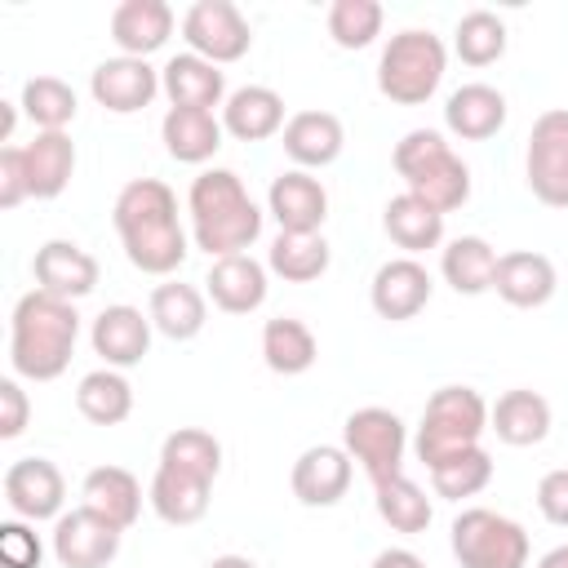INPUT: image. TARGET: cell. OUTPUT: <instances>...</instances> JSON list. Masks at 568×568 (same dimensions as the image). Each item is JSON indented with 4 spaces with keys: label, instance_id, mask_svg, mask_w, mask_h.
Instances as JSON below:
<instances>
[{
    "label": "cell",
    "instance_id": "6da1fadb",
    "mask_svg": "<svg viewBox=\"0 0 568 568\" xmlns=\"http://www.w3.org/2000/svg\"><path fill=\"white\" fill-rule=\"evenodd\" d=\"M111 222L124 244V257L142 275H173L191 253V240L178 222V195L160 178L124 182L111 204Z\"/></svg>",
    "mask_w": 568,
    "mask_h": 568
},
{
    "label": "cell",
    "instance_id": "7a4b0ae2",
    "mask_svg": "<svg viewBox=\"0 0 568 568\" xmlns=\"http://www.w3.org/2000/svg\"><path fill=\"white\" fill-rule=\"evenodd\" d=\"M75 337H80L75 302L31 288L13 302V315H9V364L27 382H53L67 373Z\"/></svg>",
    "mask_w": 568,
    "mask_h": 568
},
{
    "label": "cell",
    "instance_id": "3957f363",
    "mask_svg": "<svg viewBox=\"0 0 568 568\" xmlns=\"http://www.w3.org/2000/svg\"><path fill=\"white\" fill-rule=\"evenodd\" d=\"M186 213L195 248H204L213 262L244 253L262 235V209L231 169H204L186 191Z\"/></svg>",
    "mask_w": 568,
    "mask_h": 568
},
{
    "label": "cell",
    "instance_id": "277c9868",
    "mask_svg": "<svg viewBox=\"0 0 568 568\" xmlns=\"http://www.w3.org/2000/svg\"><path fill=\"white\" fill-rule=\"evenodd\" d=\"M395 173L404 178V191L426 200L435 213H453L470 200V169L466 160L444 142L435 129H408L395 142Z\"/></svg>",
    "mask_w": 568,
    "mask_h": 568
},
{
    "label": "cell",
    "instance_id": "5b68a950",
    "mask_svg": "<svg viewBox=\"0 0 568 568\" xmlns=\"http://www.w3.org/2000/svg\"><path fill=\"white\" fill-rule=\"evenodd\" d=\"M488 430V404L475 386H439L426 408H422V422H417V435H413V448H417V462L426 470H435L439 462L466 453V448H479Z\"/></svg>",
    "mask_w": 568,
    "mask_h": 568
},
{
    "label": "cell",
    "instance_id": "8992f818",
    "mask_svg": "<svg viewBox=\"0 0 568 568\" xmlns=\"http://www.w3.org/2000/svg\"><path fill=\"white\" fill-rule=\"evenodd\" d=\"M444 71H448L444 40L426 27H404L386 40L377 58V89L395 106H422L426 98H435Z\"/></svg>",
    "mask_w": 568,
    "mask_h": 568
},
{
    "label": "cell",
    "instance_id": "52a82bcc",
    "mask_svg": "<svg viewBox=\"0 0 568 568\" xmlns=\"http://www.w3.org/2000/svg\"><path fill=\"white\" fill-rule=\"evenodd\" d=\"M453 555L462 568H528V532L501 510L470 506L453 519Z\"/></svg>",
    "mask_w": 568,
    "mask_h": 568
},
{
    "label": "cell",
    "instance_id": "ba28073f",
    "mask_svg": "<svg viewBox=\"0 0 568 568\" xmlns=\"http://www.w3.org/2000/svg\"><path fill=\"white\" fill-rule=\"evenodd\" d=\"M342 448L351 453V462H359V470L373 484H386V479L404 475L399 466H404V448H408V426L399 422V413L368 404L342 422Z\"/></svg>",
    "mask_w": 568,
    "mask_h": 568
},
{
    "label": "cell",
    "instance_id": "9c48e42d",
    "mask_svg": "<svg viewBox=\"0 0 568 568\" xmlns=\"http://www.w3.org/2000/svg\"><path fill=\"white\" fill-rule=\"evenodd\" d=\"M524 182L546 209H568V106H550L532 120Z\"/></svg>",
    "mask_w": 568,
    "mask_h": 568
},
{
    "label": "cell",
    "instance_id": "30bf717a",
    "mask_svg": "<svg viewBox=\"0 0 568 568\" xmlns=\"http://www.w3.org/2000/svg\"><path fill=\"white\" fill-rule=\"evenodd\" d=\"M182 40L191 44V53L226 67V62H240L248 53L253 27L231 0H195L182 13Z\"/></svg>",
    "mask_w": 568,
    "mask_h": 568
},
{
    "label": "cell",
    "instance_id": "8fae6325",
    "mask_svg": "<svg viewBox=\"0 0 568 568\" xmlns=\"http://www.w3.org/2000/svg\"><path fill=\"white\" fill-rule=\"evenodd\" d=\"M120 537L124 528L93 515L89 506H75L53 519V559L62 568H106L120 555Z\"/></svg>",
    "mask_w": 568,
    "mask_h": 568
},
{
    "label": "cell",
    "instance_id": "7c38bea8",
    "mask_svg": "<svg viewBox=\"0 0 568 568\" xmlns=\"http://www.w3.org/2000/svg\"><path fill=\"white\" fill-rule=\"evenodd\" d=\"M4 501L27 524L58 519L62 501H67V479L49 457H18L4 470Z\"/></svg>",
    "mask_w": 568,
    "mask_h": 568
},
{
    "label": "cell",
    "instance_id": "4fadbf2b",
    "mask_svg": "<svg viewBox=\"0 0 568 568\" xmlns=\"http://www.w3.org/2000/svg\"><path fill=\"white\" fill-rule=\"evenodd\" d=\"M89 93H93V102H98L102 111H111V115H133V111L151 106V98L160 93V71H155L146 58H124V53H115V58H106V62L93 67Z\"/></svg>",
    "mask_w": 568,
    "mask_h": 568
},
{
    "label": "cell",
    "instance_id": "5bb4252c",
    "mask_svg": "<svg viewBox=\"0 0 568 568\" xmlns=\"http://www.w3.org/2000/svg\"><path fill=\"white\" fill-rule=\"evenodd\" d=\"M151 315H142L138 306L129 302H115V306H102L93 328H89V342H93V355H102V368H133L146 359L151 351Z\"/></svg>",
    "mask_w": 568,
    "mask_h": 568
},
{
    "label": "cell",
    "instance_id": "9a60e30c",
    "mask_svg": "<svg viewBox=\"0 0 568 568\" xmlns=\"http://www.w3.org/2000/svg\"><path fill=\"white\" fill-rule=\"evenodd\" d=\"M351 475H355V462L342 444H311L293 462L288 488L302 506H337L351 488Z\"/></svg>",
    "mask_w": 568,
    "mask_h": 568
},
{
    "label": "cell",
    "instance_id": "2e32d148",
    "mask_svg": "<svg viewBox=\"0 0 568 568\" xmlns=\"http://www.w3.org/2000/svg\"><path fill=\"white\" fill-rule=\"evenodd\" d=\"M435 293V280L430 271L417 262V257H390L373 271V284H368V302L382 320L399 324V320H413Z\"/></svg>",
    "mask_w": 568,
    "mask_h": 568
},
{
    "label": "cell",
    "instance_id": "e0dca14e",
    "mask_svg": "<svg viewBox=\"0 0 568 568\" xmlns=\"http://www.w3.org/2000/svg\"><path fill=\"white\" fill-rule=\"evenodd\" d=\"M266 209L280 222V231L315 235L324 226V217H328V191L306 169H284L266 191Z\"/></svg>",
    "mask_w": 568,
    "mask_h": 568
},
{
    "label": "cell",
    "instance_id": "ac0fdd59",
    "mask_svg": "<svg viewBox=\"0 0 568 568\" xmlns=\"http://www.w3.org/2000/svg\"><path fill=\"white\" fill-rule=\"evenodd\" d=\"M31 271H36V288L67 302L89 297L98 288V257L75 240H44L31 257Z\"/></svg>",
    "mask_w": 568,
    "mask_h": 568
},
{
    "label": "cell",
    "instance_id": "d6986e66",
    "mask_svg": "<svg viewBox=\"0 0 568 568\" xmlns=\"http://www.w3.org/2000/svg\"><path fill=\"white\" fill-rule=\"evenodd\" d=\"M493 288L506 306H519V311H532V306H546L559 288V275H555V262L537 248H510L497 257V275H493Z\"/></svg>",
    "mask_w": 568,
    "mask_h": 568
},
{
    "label": "cell",
    "instance_id": "ffe728a7",
    "mask_svg": "<svg viewBox=\"0 0 568 568\" xmlns=\"http://www.w3.org/2000/svg\"><path fill=\"white\" fill-rule=\"evenodd\" d=\"M266 266L257 262V257H248V253H231V257H217L213 266H209V275H204V293L213 297V306L217 311H226V315H248V311H257L262 302H266Z\"/></svg>",
    "mask_w": 568,
    "mask_h": 568
},
{
    "label": "cell",
    "instance_id": "44dd1931",
    "mask_svg": "<svg viewBox=\"0 0 568 568\" xmlns=\"http://www.w3.org/2000/svg\"><path fill=\"white\" fill-rule=\"evenodd\" d=\"M160 93L169 98V106H195V111H213L226 102V75L217 62L200 58V53H178L164 62L160 71Z\"/></svg>",
    "mask_w": 568,
    "mask_h": 568
},
{
    "label": "cell",
    "instance_id": "7402d4cb",
    "mask_svg": "<svg viewBox=\"0 0 568 568\" xmlns=\"http://www.w3.org/2000/svg\"><path fill=\"white\" fill-rule=\"evenodd\" d=\"M146 501L151 510L173 524V528H186V524H200L209 515V501H213V479H200L191 470H178V466H155L151 475V488H146Z\"/></svg>",
    "mask_w": 568,
    "mask_h": 568
},
{
    "label": "cell",
    "instance_id": "603a6c76",
    "mask_svg": "<svg viewBox=\"0 0 568 568\" xmlns=\"http://www.w3.org/2000/svg\"><path fill=\"white\" fill-rule=\"evenodd\" d=\"M280 146L297 169L311 173V169H324L342 155L346 129L333 111H297V115H288V124L280 133Z\"/></svg>",
    "mask_w": 568,
    "mask_h": 568
},
{
    "label": "cell",
    "instance_id": "cb8c5ba5",
    "mask_svg": "<svg viewBox=\"0 0 568 568\" xmlns=\"http://www.w3.org/2000/svg\"><path fill=\"white\" fill-rule=\"evenodd\" d=\"M284 98L266 84H244L231 89L222 102V129L240 142H266L275 133H284Z\"/></svg>",
    "mask_w": 568,
    "mask_h": 568
},
{
    "label": "cell",
    "instance_id": "d4e9b609",
    "mask_svg": "<svg viewBox=\"0 0 568 568\" xmlns=\"http://www.w3.org/2000/svg\"><path fill=\"white\" fill-rule=\"evenodd\" d=\"M173 36V9L164 0H120L111 13V40L124 58H151Z\"/></svg>",
    "mask_w": 568,
    "mask_h": 568
},
{
    "label": "cell",
    "instance_id": "484cf974",
    "mask_svg": "<svg viewBox=\"0 0 568 568\" xmlns=\"http://www.w3.org/2000/svg\"><path fill=\"white\" fill-rule=\"evenodd\" d=\"M488 430L510 448L541 444L550 435V399L528 386H515V390L497 395V404L488 408Z\"/></svg>",
    "mask_w": 568,
    "mask_h": 568
},
{
    "label": "cell",
    "instance_id": "4316f807",
    "mask_svg": "<svg viewBox=\"0 0 568 568\" xmlns=\"http://www.w3.org/2000/svg\"><path fill=\"white\" fill-rule=\"evenodd\" d=\"M506 124V98L493 84H462L444 102V129L462 142H484Z\"/></svg>",
    "mask_w": 568,
    "mask_h": 568
},
{
    "label": "cell",
    "instance_id": "83f0119b",
    "mask_svg": "<svg viewBox=\"0 0 568 568\" xmlns=\"http://www.w3.org/2000/svg\"><path fill=\"white\" fill-rule=\"evenodd\" d=\"M80 506H89L93 515H102L129 532L142 515V484L124 466H93L80 484Z\"/></svg>",
    "mask_w": 568,
    "mask_h": 568
},
{
    "label": "cell",
    "instance_id": "f1b7e54d",
    "mask_svg": "<svg viewBox=\"0 0 568 568\" xmlns=\"http://www.w3.org/2000/svg\"><path fill=\"white\" fill-rule=\"evenodd\" d=\"M146 315L155 324V333H164L169 342H191L204 333L209 324V302L195 284H182V280H164L151 288V302H146Z\"/></svg>",
    "mask_w": 568,
    "mask_h": 568
},
{
    "label": "cell",
    "instance_id": "f546056e",
    "mask_svg": "<svg viewBox=\"0 0 568 568\" xmlns=\"http://www.w3.org/2000/svg\"><path fill=\"white\" fill-rule=\"evenodd\" d=\"M382 231L390 235L395 248H404V257H417V253L444 244V213H435L426 200L399 191L382 209Z\"/></svg>",
    "mask_w": 568,
    "mask_h": 568
},
{
    "label": "cell",
    "instance_id": "4dcf8cb0",
    "mask_svg": "<svg viewBox=\"0 0 568 568\" xmlns=\"http://www.w3.org/2000/svg\"><path fill=\"white\" fill-rule=\"evenodd\" d=\"M222 120L213 111H195V106H169L164 111V124H160V138H164V151L178 160V164H204L217 155L222 146Z\"/></svg>",
    "mask_w": 568,
    "mask_h": 568
},
{
    "label": "cell",
    "instance_id": "1f68e13d",
    "mask_svg": "<svg viewBox=\"0 0 568 568\" xmlns=\"http://www.w3.org/2000/svg\"><path fill=\"white\" fill-rule=\"evenodd\" d=\"M497 248L484 240V235H457L444 244L439 253V275L453 293L462 297H479L493 288V275H497Z\"/></svg>",
    "mask_w": 568,
    "mask_h": 568
},
{
    "label": "cell",
    "instance_id": "d6a6232c",
    "mask_svg": "<svg viewBox=\"0 0 568 568\" xmlns=\"http://www.w3.org/2000/svg\"><path fill=\"white\" fill-rule=\"evenodd\" d=\"M27 178L36 200H58L75 173V142L67 133H36L27 146Z\"/></svg>",
    "mask_w": 568,
    "mask_h": 568
},
{
    "label": "cell",
    "instance_id": "836d02e7",
    "mask_svg": "<svg viewBox=\"0 0 568 568\" xmlns=\"http://www.w3.org/2000/svg\"><path fill=\"white\" fill-rule=\"evenodd\" d=\"M262 359H266L271 373L297 377V373H306L320 359V342H315V333L302 320L275 315V320L262 324Z\"/></svg>",
    "mask_w": 568,
    "mask_h": 568
},
{
    "label": "cell",
    "instance_id": "e575fe53",
    "mask_svg": "<svg viewBox=\"0 0 568 568\" xmlns=\"http://www.w3.org/2000/svg\"><path fill=\"white\" fill-rule=\"evenodd\" d=\"M75 408L93 426H120L133 413V386L120 368H93L75 386Z\"/></svg>",
    "mask_w": 568,
    "mask_h": 568
},
{
    "label": "cell",
    "instance_id": "d590c367",
    "mask_svg": "<svg viewBox=\"0 0 568 568\" xmlns=\"http://www.w3.org/2000/svg\"><path fill=\"white\" fill-rule=\"evenodd\" d=\"M328 262H333V248H328L324 231H315V235L280 231L275 244H271V253H266V271L280 275V280H288V284H311V280H320V275L328 271Z\"/></svg>",
    "mask_w": 568,
    "mask_h": 568
},
{
    "label": "cell",
    "instance_id": "8d00e7d4",
    "mask_svg": "<svg viewBox=\"0 0 568 568\" xmlns=\"http://www.w3.org/2000/svg\"><path fill=\"white\" fill-rule=\"evenodd\" d=\"M27 120L36 124V133H67V124L75 120L80 102H75V89L58 75H31L22 84V102Z\"/></svg>",
    "mask_w": 568,
    "mask_h": 568
},
{
    "label": "cell",
    "instance_id": "74e56055",
    "mask_svg": "<svg viewBox=\"0 0 568 568\" xmlns=\"http://www.w3.org/2000/svg\"><path fill=\"white\" fill-rule=\"evenodd\" d=\"M373 501H377V515H382V524H390L395 532H426L430 528V497L408 479V475H395V479H386V484H373Z\"/></svg>",
    "mask_w": 568,
    "mask_h": 568
},
{
    "label": "cell",
    "instance_id": "f35d334b",
    "mask_svg": "<svg viewBox=\"0 0 568 568\" xmlns=\"http://www.w3.org/2000/svg\"><path fill=\"white\" fill-rule=\"evenodd\" d=\"M453 49L466 67H488L506 53V22L493 13V9H470L457 18V31H453Z\"/></svg>",
    "mask_w": 568,
    "mask_h": 568
},
{
    "label": "cell",
    "instance_id": "ab89813d",
    "mask_svg": "<svg viewBox=\"0 0 568 568\" xmlns=\"http://www.w3.org/2000/svg\"><path fill=\"white\" fill-rule=\"evenodd\" d=\"M160 462L164 466H178V470H191L200 479H217V470H222V444L209 430H200V426H178L173 435H164Z\"/></svg>",
    "mask_w": 568,
    "mask_h": 568
},
{
    "label": "cell",
    "instance_id": "60d3db41",
    "mask_svg": "<svg viewBox=\"0 0 568 568\" xmlns=\"http://www.w3.org/2000/svg\"><path fill=\"white\" fill-rule=\"evenodd\" d=\"M430 484H435V493L448 497V501L475 497V493H484V488L493 484V457L484 453V444H479V448H466V453L439 462V466L430 470Z\"/></svg>",
    "mask_w": 568,
    "mask_h": 568
},
{
    "label": "cell",
    "instance_id": "b9f144b4",
    "mask_svg": "<svg viewBox=\"0 0 568 568\" xmlns=\"http://www.w3.org/2000/svg\"><path fill=\"white\" fill-rule=\"evenodd\" d=\"M382 4L377 0H333L328 4V36L337 49H368L382 36Z\"/></svg>",
    "mask_w": 568,
    "mask_h": 568
},
{
    "label": "cell",
    "instance_id": "7bdbcfd3",
    "mask_svg": "<svg viewBox=\"0 0 568 568\" xmlns=\"http://www.w3.org/2000/svg\"><path fill=\"white\" fill-rule=\"evenodd\" d=\"M40 559H44V546L27 519L0 524V568H40Z\"/></svg>",
    "mask_w": 568,
    "mask_h": 568
},
{
    "label": "cell",
    "instance_id": "ee69618b",
    "mask_svg": "<svg viewBox=\"0 0 568 568\" xmlns=\"http://www.w3.org/2000/svg\"><path fill=\"white\" fill-rule=\"evenodd\" d=\"M22 200H31V178H27V155L22 146H0V209H18Z\"/></svg>",
    "mask_w": 568,
    "mask_h": 568
},
{
    "label": "cell",
    "instance_id": "f6af8a7d",
    "mask_svg": "<svg viewBox=\"0 0 568 568\" xmlns=\"http://www.w3.org/2000/svg\"><path fill=\"white\" fill-rule=\"evenodd\" d=\"M537 510H541L546 524L568 528V466L541 475V484H537Z\"/></svg>",
    "mask_w": 568,
    "mask_h": 568
},
{
    "label": "cell",
    "instance_id": "bcb514c9",
    "mask_svg": "<svg viewBox=\"0 0 568 568\" xmlns=\"http://www.w3.org/2000/svg\"><path fill=\"white\" fill-rule=\"evenodd\" d=\"M31 422V399L27 390L18 386V377H4L0 382V439H18Z\"/></svg>",
    "mask_w": 568,
    "mask_h": 568
},
{
    "label": "cell",
    "instance_id": "7dc6e473",
    "mask_svg": "<svg viewBox=\"0 0 568 568\" xmlns=\"http://www.w3.org/2000/svg\"><path fill=\"white\" fill-rule=\"evenodd\" d=\"M368 568H426V559L413 555L408 546H386V550H377V559Z\"/></svg>",
    "mask_w": 568,
    "mask_h": 568
},
{
    "label": "cell",
    "instance_id": "c3c4849f",
    "mask_svg": "<svg viewBox=\"0 0 568 568\" xmlns=\"http://www.w3.org/2000/svg\"><path fill=\"white\" fill-rule=\"evenodd\" d=\"M13 124H18V102H0V142L4 146L13 138Z\"/></svg>",
    "mask_w": 568,
    "mask_h": 568
},
{
    "label": "cell",
    "instance_id": "681fc988",
    "mask_svg": "<svg viewBox=\"0 0 568 568\" xmlns=\"http://www.w3.org/2000/svg\"><path fill=\"white\" fill-rule=\"evenodd\" d=\"M537 568H568V541L555 546V550H546V555L537 559Z\"/></svg>",
    "mask_w": 568,
    "mask_h": 568
},
{
    "label": "cell",
    "instance_id": "f907efd6",
    "mask_svg": "<svg viewBox=\"0 0 568 568\" xmlns=\"http://www.w3.org/2000/svg\"><path fill=\"white\" fill-rule=\"evenodd\" d=\"M204 568H257L248 555H217V559H209Z\"/></svg>",
    "mask_w": 568,
    "mask_h": 568
}]
</instances>
